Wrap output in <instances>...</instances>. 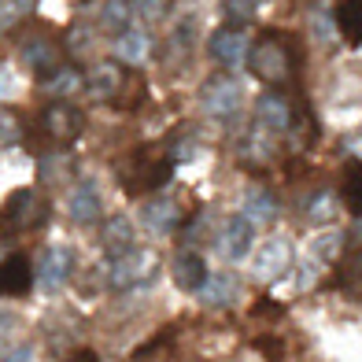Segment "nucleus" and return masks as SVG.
<instances>
[{"label": "nucleus", "mask_w": 362, "mask_h": 362, "mask_svg": "<svg viewBox=\"0 0 362 362\" xmlns=\"http://www.w3.org/2000/svg\"><path fill=\"white\" fill-rule=\"evenodd\" d=\"M174 174V159L167 152H159L156 144H137L119 167V181L129 196H144V192H159Z\"/></svg>", "instance_id": "obj_1"}, {"label": "nucleus", "mask_w": 362, "mask_h": 362, "mask_svg": "<svg viewBox=\"0 0 362 362\" xmlns=\"http://www.w3.org/2000/svg\"><path fill=\"white\" fill-rule=\"evenodd\" d=\"M292 52H296V41L274 30V34L262 37L259 48H248V59L244 63H252V74L259 81H267V86H285L292 78V67H296Z\"/></svg>", "instance_id": "obj_2"}, {"label": "nucleus", "mask_w": 362, "mask_h": 362, "mask_svg": "<svg viewBox=\"0 0 362 362\" xmlns=\"http://www.w3.org/2000/svg\"><path fill=\"white\" fill-rule=\"evenodd\" d=\"M48 222V204L34 189H15L0 207V240H15Z\"/></svg>", "instance_id": "obj_3"}, {"label": "nucleus", "mask_w": 362, "mask_h": 362, "mask_svg": "<svg viewBox=\"0 0 362 362\" xmlns=\"http://www.w3.org/2000/svg\"><path fill=\"white\" fill-rule=\"evenodd\" d=\"M156 267H159L156 252H148V248H126L122 255H115V262H111V288L134 292V288L152 285Z\"/></svg>", "instance_id": "obj_4"}, {"label": "nucleus", "mask_w": 362, "mask_h": 362, "mask_svg": "<svg viewBox=\"0 0 362 362\" xmlns=\"http://www.w3.org/2000/svg\"><path fill=\"white\" fill-rule=\"evenodd\" d=\"M71 274H74V252L67 248V244H48V248L41 252V259H37V267H34V285H41L48 296H52L71 281Z\"/></svg>", "instance_id": "obj_5"}, {"label": "nucleus", "mask_w": 362, "mask_h": 362, "mask_svg": "<svg viewBox=\"0 0 362 362\" xmlns=\"http://www.w3.org/2000/svg\"><path fill=\"white\" fill-rule=\"evenodd\" d=\"M41 129H45V137L52 141L56 148H67L81 137V129H86V119H81V111L74 104H48L41 111Z\"/></svg>", "instance_id": "obj_6"}, {"label": "nucleus", "mask_w": 362, "mask_h": 362, "mask_svg": "<svg viewBox=\"0 0 362 362\" xmlns=\"http://www.w3.org/2000/svg\"><path fill=\"white\" fill-rule=\"evenodd\" d=\"M207 48H211V56H215L222 67H240V63L248 59L252 37H248V30H244V26L229 23V26H222V30H215V34H211Z\"/></svg>", "instance_id": "obj_7"}, {"label": "nucleus", "mask_w": 362, "mask_h": 362, "mask_svg": "<svg viewBox=\"0 0 362 362\" xmlns=\"http://www.w3.org/2000/svg\"><path fill=\"white\" fill-rule=\"evenodd\" d=\"M200 100H204V107L215 115V119H229V115L240 107V81H237V78H229V74L207 78V81H204Z\"/></svg>", "instance_id": "obj_8"}, {"label": "nucleus", "mask_w": 362, "mask_h": 362, "mask_svg": "<svg viewBox=\"0 0 362 362\" xmlns=\"http://www.w3.org/2000/svg\"><path fill=\"white\" fill-rule=\"evenodd\" d=\"M30 288H34V262H30V255L23 252L8 255L0 262V300L4 296H26Z\"/></svg>", "instance_id": "obj_9"}, {"label": "nucleus", "mask_w": 362, "mask_h": 362, "mask_svg": "<svg viewBox=\"0 0 362 362\" xmlns=\"http://www.w3.org/2000/svg\"><path fill=\"white\" fill-rule=\"evenodd\" d=\"M252 240H255V226L244 218V215H233V218L222 226L218 252H222V259H229V262H240L244 255L252 252Z\"/></svg>", "instance_id": "obj_10"}, {"label": "nucleus", "mask_w": 362, "mask_h": 362, "mask_svg": "<svg viewBox=\"0 0 362 362\" xmlns=\"http://www.w3.org/2000/svg\"><path fill=\"white\" fill-rule=\"evenodd\" d=\"M89 86V93L96 96V100H119V93H122V81H126V71L119 67L115 59H104V63H96V67H89V74L81 78Z\"/></svg>", "instance_id": "obj_11"}, {"label": "nucleus", "mask_w": 362, "mask_h": 362, "mask_svg": "<svg viewBox=\"0 0 362 362\" xmlns=\"http://www.w3.org/2000/svg\"><path fill=\"white\" fill-rule=\"evenodd\" d=\"M288 267H292V248L285 240H267V248L259 252V259H255V277L259 281H277V277H285L288 274Z\"/></svg>", "instance_id": "obj_12"}, {"label": "nucleus", "mask_w": 362, "mask_h": 362, "mask_svg": "<svg viewBox=\"0 0 362 362\" xmlns=\"http://www.w3.org/2000/svg\"><path fill=\"white\" fill-rule=\"evenodd\" d=\"M67 215H71L78 226H93V222H100V192H96L93 181H81V185L71 192V200H67Z\"/></svg>", "instance_id": "obj_13"}, {"label": "nucleus", "mask_w": 362, "mask_h": 362, "mask_svg": "<svg viewBox=\"0 0 362 362\" xmlns=\"http://www.w3.org/2000/svg\"><path fill=\"white\" fill-rule=\"evenodd\" d=\"M200 292V303L204 307H229L237 300V292H240V281L233 274H207L204 277V285L196 288Z\"/></svg>", "instance_id": "obj_14"}, {"label": "nucleus", "mask_w": 362, "mask_h": 362, "mask_svg": "<svg viewBox=\"0 0 362 362\" xmlns=\"http://www.w3.org/2000/svg\"><path fill=\"white\" fill-rule=\"evenodd\" d=\"M141 222L152 233H174L181 226V207H177V200H148L141 207Z\"/></svg>", "instance_id": "obj_15"}, {"label": "nucleus", "mask_w": 362, "mask_h": 362, "mask_svg": "<svg viewBox=\"0 0 362 362\" xmlns=\"http://www.w3.org/2000/svg\"><path fill=\"white\" fill-rule=\"evenodd\" d=\"M23 63H26V67L30 71H34L41 81L48 78V74H52L56 67H59V48L52 45V41H45V37H34V41H30V45H23Z\"/></svg>", "instance_id": "obj_16"}, {"label": "nucleus", "mask_w": 362, "mask_h": 362, "mask_svg": "<svg viewBox=\"0 0 362 362\" xmlns=\"http://www.w3.org/2000/svg\"><path fill=\"white\" fill-rule=\"evenodd\" d=\"M259 126L274 129V134H281V129L292 126V104L281 93H262L259 96Z\"/></svg>", "instance_id": "obj_17"}, {"label": "nucleus", "mask_w": 362, "mask_h": 362, "mask_svg": "<svg viewBox=\"0 0 362 362\" xmlns=\"http://www.w3.org/2000/svg\"><path fill=\"white\" fill-rule=\"evenodd\" d=\"M244 218H248L252 226H270L277 218V200H274V192H267L262 185H252L248 192H244V211H240Z\"/></svg>", "instance_id": "obj_18"}, {"label": "nucleus", "mask_w": 362, "mask_h": 362, "mask_svg": "<svg viewBox=\"0 0 362 362\" xmlns=\"http://www.w3.org/2000/svg\"><path fill=\"white\" fill-rule=\"evenodd\" d=\"M119 41H115V52H119V59L126 63H148V56H152V37H148V30H122V34H115Z\"/></svg>", "instance_id": "obj_19"}, {"label": "nucleus", "mask_w": 362, "mask_h": 362, "mask_svg": "<svg viewBox=\"0 0 362 362\" xmlns=\"http://www.w3.org/2000/svg\"><path fill=\"white\" fill-rule=\"evenodd\" d=\"M204 277H207V262L200 255H196V252H177V259H174V281H177V288L196 292L204 285Z\"/></svg>", "instance_id": "obj_20"}, {"label": "nucleus", "mask_w": 362, "mask_h": 362, "mask_svg": "<svg viewBox=\"0 0 362 362\" xmlns=\"http://www.w3.org/2000/svg\"><path fill=\"white\" fill-rule=\"evenodd\" d=\"M126 248H134V226H129V218L115 215V218L104 222V252L115 259V255H122Z\"/></svg>", "instance_id": "obj_21"}, {"label": "nucleus", "mask_w": 362, "mask_h": 362, "mask_svg": "<svg viewBox=\"0 0 362 362\" xmlns=\"http://www.w3.org/2000/svg\"><path fill=\"white\" fill-rule=\"evenodd\" d=\"M337 30L348 45L362 41V0H340L337 8Z\"/></svg>", "instance_id": "obj_22"}, {"label": "nucleus", "mask_w": 362, "mask_h": 362, "mask_svg": "<svg viewBox=\"0 0 362 362\" xmlns=\"http://www.w3.org/2000/svg\"><path fill=\"white\" fill-rule=\"evenodd\" d=\"M134 0H107L104 11H100V30L107 34H122V30L134 26Z\"/></svg>", "instance_id": "obj_23"}, {"label": "nucleus", "mask_w": 362, "mask_h": 362, "mask_svg": "<svg viewBox=\"0 0 362 362\" xmlns=\"http://www.w3.org/2000/svg\"><path fill=\"white\" fill-rule=\"evenodd\" d=\"M344 207H348L355 218L362 215V170H358V159L348 167V174H344Z\"/></svg>", "instance_id": "obj_24"}, {"label": "nucleus", "mask_w": 362, "mask_h": 362, "mask_svg": "<svg viewBox=\"0 0 362 362\" xmlns=\"http://www.w3.org/2000/svg\"><path fill=\"white\" fill-rule=\"evenodd\" d=\"M45 86L52 89V93H74V89H81V74H78V71H71V67H63V63H59V67L45 78Z\"/></svg>", "instance_id": "obj_25"}, {"label": "nucleus", "mask_w": 362, "mask_h": 362, "mask_svg": "<svg viewBox=\"0 0 362 362\" xmlns=\"http://www.w3.org/2000/svg\"><path fill=\"white\" fill-rule=\"evenodd\" d=\"M329 215H333V196H329V192H315L307 200V218L310 222H325Z\"/></svg>", "instance_id": "obj_26"}, {"label": "nucleus", "mask_w": 362, "mask_h": 362, "mask_svg": "<svg viewBox=\"0 0 362 362\" xmlns=\"http://www.w3.org/2000/svg\"><path fill=\"white\" fill-rule=\"evenodd\" d=\"M222 8L229 19H237V26L244 23H252V15H255V0H222Z\"/></svg>", "instance_id": "obj_27"}, {"label": "nucleus", "mask_w": 362, "mask_h": 362, "mask_svg": "<svg viewBox=\"0 0 362 362\" xmlns=\"http://www.w3.org/2000/svg\"><path fill=\"white\" fill-rule=\"evenodd\" d=\"M337 248H344V233H325V237H318V240H315V252H318V255H325V259H333V255H337Z\"/></svg>", "instance_id": "obj_28"}, {"label": "nucleus", "mask_w": 362, "mask_h": 362, "mask_svg": "<svg viewBox=\"0 0 362 362\" xmlns=\"http://www.w3.org/2000/svg\"><path fill=\"white\" fill-rule=\"evenodd\" d=\"M19 19H23V11L15 8L11 0H0V30H11Z\"/></svg>", "instance_id": "obj_29"}, {"label": "nucleus", "mask_w": 362, "mask_h": 362, "mask_svg": "<svg viewBox=\"0 0 362 362\" xmlns=\"http://www.w3.org/2000/svg\"><path fill=\"white\" fill-rule=\"evenodd\" d=\"M19 137V122H15L11 111H0V141H15Z\"/></svg>", "instance_id": "obj_30"}, {"label": "nucleus", "mask_w": 362, "mask_h": 362, "mask_svg": "<svg viewBox=\"0 0 362 362\" xmlns=\"http://www.w3.org/2000/svg\"><path fill=\"white\" fill-rule=\"evenodd\" d=\"M137 8L144 19H159V15H167V0H141Z\"/></svg>", "instance_id": "obj_31"}, {"label": "nucleus", "mask_w": 362, "mask_h": 362, "mask_svg": "<svg viewBox=\"0 0 362 362\" xmlns=\"http://www.w3.org/2000/svg\"><path fill=\"white\" fill-rule=\"evenodd\" d=\"M252 310H255L259 318H262V315H270V318H281V315H285V310H281V303H274V300H259Z\"/></svg>", "instance_id": "obj_32"}, {"label": "nucleus", "mask_w": 362, "mask_h": 362, "mask_svg": "<svg viewBox=\"0 0 362 362\" xmlns=\"http://www.w3.org/2000/svg\"><path fill=\"white\" fill-rule=\"evenodd\" d=\"M11 329H15V318H11V315H4V310H0V348H4V344H8Z\"/></svg>", "instance_id": "obj_33"}, {"label": "nucleus", "mask_w": 362, "mask_h": 362, "mask_svg": "<svg viewBox=\"0 0 362 362\" xmlns=\"http://www.w3.org/2000/svg\"><path fill=\"white\" fill-rule=\"evenodd\" d=\"M255 344H259L262 351H270V358H281V355H285V348H281L277 340H267V337H262V340H255Z\"/></svg>", "instance_id": "obj_34"}, {"label": "nucleus", "mask_w": 362, "mask_h": 362, "mask_svg": "<svg viewBox=\"0 0 362 362\" xmlns=\"http://www.w3.org/2000/svg\"><path fill=\"white\" fill-rule=\"evenodd\" d=\"M71 358H74V362H96V358H100V355H96L93 348H81V351H74Z\"/></svg>", "instance_id": "obj_35"}, {"label": "nucleus", "mask_w": 362, "mask_h": 362, "mask_svg": "<svg viewBox=\"0 0 362 362\" xmlns=\"http://www.w3.org/2000/svg\"><path fill=\"white\" fill-rule=\"evenodd\" d=\"M4 358H11V362H23V358H34V351H30V348H15V351H8Z\"/></svg>", "instance_id": "obj_36"}, {"label": "nucleus", "mask_w": 362, "mask_h": 362, "mask_svg": "<svg viewBox=\"0 0 362 362\" xmlns=\"http://www.w3.org/2000/svg\"><path fill=\"white\" fill-rule=\"evenodd\" d=\"M11 4H15V8H19V11H23V15H26V11H30V8H34V4H37V0H11Z\"/></svg>", "instance_id": "obj_37"}]
</instances>
